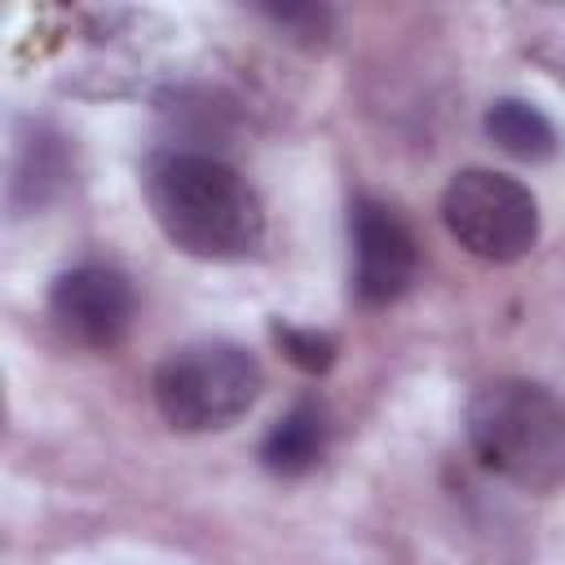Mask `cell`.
<instances>
[{"instance_id": "6da1fadb", "label": "cell", "mask_w": 565, "mask_h": 565, "mask_svg": "<svg viewBox=\"0 0 565 565\" xmlns=\"http://www.w3.org/2000/svg\"><path fill=\"white\" fill-rule=\"evenodd\" d=\"M146 199L168 243L199 260H243L265 238L260 194L216 154H159L146 172Z\"/></svg>"}, {"instance_id": "7a4b0ae2", "label": "cell", "mask_w": 565, "mask_h": 565, "mask_svg": "<svg viewBox=\"0 0 565 565\" xmlns=\"http://www.w3.org/2000/svg\"><path fill=\"white\" fill-rule=\"evenodd\" d=\"M468 441L503 481L543 494L565 481V406L530 380H494L468 402Z\"/></svg>"}, {"instance_id": "3957f363", "label": "cell", "mask_w": 565, "mask_h": 565, "mask_svg": "<svg viewBox=\"0 0 565 565\" xmlns=\"http://www.w3.org/2000/svg\"><path fill=\"white\" fill-rule=\"evenodd\" d=\"M265 388L260 362L230 340L172 349L154 371V406L181 433H212L243 419Z\"/></svg>"}, {"instance_id": "277c9868", "label": "cell", "mask_w": 565, "mask_h": 565, "mask_svg": "<svg viewBox=\"0 0 565 565\" xmlns=\"http://www.w3.org/2000/svg\"><path fill=\"white\" fill-rule=\"evenodd\" d=\"M441 221L450 238L494 265L521 260L539 238V203L534 194L503 172L463 168L441 194Z\"/></svg>"}, {"instance_id": "5b68a950", "label": "cell", "mask_w": 565, "mask_h": 565, "mask_svg": "<svg viewBox=\"0 0 565 565\" xmlns=\"http://www.w3.org/2000/svg\"><path fill=\"white\" fill-rule=\"evenodd\" d=\"M49 313L75 344L110 349L128 335L137 296H132V282L115 265L88 260V265L57 274L53 291H49Z\"/></svg>"}, {"instance_id": "8992f818", "label": "cell", "mask_w": 565, "mask_h": 565, "mask_svg": "<svg viewBox=\"0 0 565 565\" xmlns=\"http://www.w3.org/2000/svg\"><path fill=\"white\" fill-rule=\"evenodd\" d=\"M353 234V291L362 305H393L419 274V247L411 225L375 199H358L349 216Z\"/></svg>"}, {"instance_id": "52a82bcc", "label": "cell", "mask_w": 565, "mask_h": 565, "mask_svg": "<svg viewBox=\"0 0 565 565\" xmlns=\"http://www.w3.org/2000/svg\"><path fill=\"white\" fill-rule=\"evenodd\" d=\"M327 437H331V424H327L322 402L305 397V402H296V406L265 433L260 459H265V468L278 472V477H300V472H309V468L322 459Z\"/></svg>"}, {"instance_id": "ba28073f", "label": "cell", "mask_w": 565, "mask_h": 565, "mask_svg": "<svg viewBox=\"0 0 565 565\" xmlns=\"http://www.w3.org/2000/svg\"><path fill=\"white\" fill-rule=\"evenodd\" d=\"M486 132H490V141L503 154H512L521 163H543V159L556 154V128H552V119L539 106L521 102V97L494 102L486 110Z\"/></svg>"}, {"instance_id": "9c48e42d", "label": "cell", "mask_w": 565, "mask_h": 565, "mask_svg": "<svg viewBox=\"0 0 565 565\" xmlns=\"http://www.w3.org/2000/svg\"><path fill=\"white\" fill-rule=\"evenodd\" d=\"M274 340L282 344V353L300 366V371H327L331 358H335V340L322 335V331H309V327H287V322H274Z\"/></svg>"}]
</instances>
